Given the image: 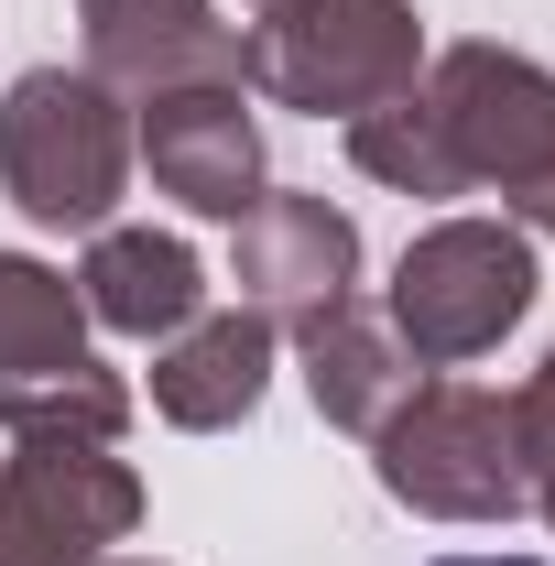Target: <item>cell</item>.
<instances>
[{"label": "cell", "mask_w": 555, "mask_h": 566, "mask_svg": "<svg viewBox=\"0 0 555 566\" xmlns=\"http://www.w3.org/2000/svg\"><path fill=\"white\" fill-rule=\"evenodd\" d=\"M425 76L415 0H273L240 22V87L305 109V120H359Z\"/></svg>", "instance_id": "6da1fadb"}, {"label": "cell", "mask_w": 555, "mask_h": 566, "mask_svg": "<svg viewBox=\"0 0 555 566\" xmlns=\"http://www.w3.org/2000/svg\"><path fill=\"white\" fill-rule=\"evenodd\" d=\"M132 98L87 66H33L0 98V186L33 229H109L132 197Z\"/></svg>", "instance_id": "7a4b0ae2"}, {"label": "cell", "mask_w": 555, "mask_h": 566, "mask_svg": "<svg viewBox=\"0 0 555 566\" xmlns=\"http://www.w3.org/2000/svg\"><path fill=\"white\" fill-rule=\"evenodd\" d=\"M370 469L425 523H512L534 501L512 392H490V381H415L370 436Z\"/></svg>", "instance_id": "3957f363"}, {"label": "cell", "mask_w": 555, "mask_h": 566, "mask_svg": "<svg viewBox=\"0 0 555 566\" xmlns=\"http://www.w3.org/2000/svg\"><path fill=\"white\" fill-rule=\"evenodd\" d=\"M415 109L458 197H501V218L534 186H555V66L512 55V44H436L415 76Z\"/></svg>", "instance_id": "277c9868"}, {"label": "cell", "mask_w": 555, "mask_h": 566, "mask_svg": "<svg viewBox=\"0 0 555 566\" xmlns=\"http://www.w3.org/2000/svg\"><path fill=\"white\" fill-rule=\"evenodd\" d=\"M534 240L512 218H436L425 240H404L392 262V338L425 359V370H458V359H490L523 316H534Z\"/></svg>", "instance_id": "5b68a950"}, {"label": "cell", "mask_w": 555, "mask_h": 566, "mask_svg": "<svg viewBox=\"0 0 555 566\" xmlns=\"http://www.w3.org/2000/svg\"><path fill=\"white\" fill-rule=\"evenodd\" d=\"M142 534V469L121 447H11L0 458V566H87Z\"/></svg>", "instance_id": "8992f818"}, {"label": "cell", "mask_w": 555, "mask_h": 566, "mask_svg": "<svg viewBox=\"0 0 555 566\" xmlns=\"http://www.w3.org/2000/svg\"><path fill=\"white\" fill-rule=\"evenodd\" d=\"M229 229H240V240H229V283H240V305L273 316V327H305V316H327L338 294H359V218L327 208V197L262 186Z\"/></svg>", "instance_id": "52a82bcc"}, {"label": "cell", "mask_w": 555, "mask_h": 566, "mask_svg": "<svg viewBox=\"0 0 555 566\" xmlns=\"http://www.w3.org/2000/svg\"><path fill=\"white\" fill-rule=\"evenodd\" d=\"M132 153L153 164V186L186 218H240L262 197V120L251 87H153L132 98Z\"/></svg>", "instance_id": "ba28073f"}, {"label": "cell", "mask_w": 555, "mask_h": 566, "mask_svg": "<svg viewBox=\"0 0 555 566\" xmlns=\"http://www.w3.org/2000/svg\"><path fill=\"white\" fill-rule=\"evenodd\" d=\"M87 22V76L153 98V87H240V22L208 0H76Z\"/></svg>", "instance_id": "9c48e42d"}, {"label": "cell", "mask_w": 555, "mask_h": 566, "mask_svg": "<svg viewBox=\"0 0 555 566\" xmlns=\"http://www.w3.org/2000/svg\"><path fill=\"white\" fill-rule=\"evenodd\" d=\"M262 392H273V316L251 305H208L197 327L153 338V415L175 436H229L262 415Z\"/></svg>", "instance_id": "30bf717a"}, {"label": "cell", "mask_w": 555, "mask_h": 566, "mask_svg": "<svg viewBox=\"0 0 555 566\" xmlns=\"http://www.w3.org/2000/svg\"><path fill=\"white\" fill-rule=\"evenodd\" d=\"M76 305H87V327H109V338H175V327L208 316V262H197L175 229H87Z\"/></svg>", "instance_id": "8fae6325"}, {"label": "cell", "mask_w": 555, "mask_h": 566, "mask_svg": "<svg viewBox=\"0 0 555 566\" xmlns=\"http://www.w3.org/2000/svg\"><path fill=\"white\" fill-rule=\"evenodd\" d=\"M294 359H305V392H316V415L338 424V436H381V415L425 381V359L392 338V316L359 305V294H338L327 316H305L294 327Z\"/></svg>", "instance_id": "7c38bea8"}, {"label": "cell", "mask_w": 555, "mask_h": 566, "mask_svg": "<svg viewBox=\"0 0 555 566\" xmlns=\"http://www.w3.org/2000/svg\"><path fill=\"white\" fill-rule=\"evenodd\" d=\"M0 436H11V447H121V436H132V381L98 370V359L0 381Z\"/></svg>", "instance_id": "4fadbf2b"}, {"label": "cell", "mask_w": 555, "mask_h": 566, "mask_svg": "<svg viewBox=\"0 0 555 566\" xmlns=\"http://www.w3.org/2000/svg\"><path fill=\"white\" fill-rule=\"evenodd\" d=\"M66 359H87L76 283L33 251H0V381H33V370H66Z\"/></svg>", "instance_id": "5bb4252c"}, {"label": "cell", "mask_w": 555, "mask_h": 566, "mask_svg": "<svg viewBox=\"0 0 555 566\" xmlns=\"http://www.w3.org/2000/svg\"><path fill=\"white\" fill-rule=\"evenodd\" d=\"M512 424H523V469H534V480H555V349L534 359V381L512 392Z\"/></svg>", "instance_id": "9a60e30c"}, {"label": "cell", "mask_w": 555, "mask_h": 566, "mask_svg": "<svg viewBox=\"0 0 555 566\" xmlns=\"http://www.w3.org/2000/svg\"><path fill=\"white\" fill-rule=\"evenodd\" d=\"M436 566H545V556H436Z\"/></svg>", "instance_id": "2e32d148"}, {"label": "cell", "mask_w": 555, "mask_h": 566, "mask_svg": "<svg viewBox=\"0 0 555 566\" xmlns=\"http://www.w3.org/2000/svg\"><path fill=\"white\" fill-rule=\"evenodd\" d=\"M534 512H545V523H555V480H534Z\"/></svg>", "instance_id": "e0dca14e"}, {"label": "cell", "mask_w": 555, "mask_h": 566, "mask_svg": "<svg viewBox=\"0 0 555 566\" xmlns=\"http://www.w3.org/2000/svg\"><path fill=\"white\" fill-rule=\"evenodd\" d=\"M87 566H153V556H87Z\"/></svg>", "instance_id": "ac0fdd59"}, {"label": "cell", "mask_w": 555, "mask_h": 566, "mask_svg": "<svg viewBox=\"0 0 555 566\" xmlns=\"http://www.w3.org/2000/svg\"><path fill=\"white\" fill-rule=\"evenodd\" d=\"M240 11H273V0H240Z\"/></svg>", "instance_id": "d6986e66"}]
</instances>
